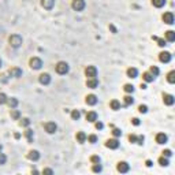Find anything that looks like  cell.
I'll return each instance as SVG.
<instances>
[{
    "instance_id": "6da1fadb",
    "label": "cell",
    "mask_w": 175,
    "mask_h": 175,
    "mask_svg": "<svg viewBox=\"0 0 175 175\" xmlns=\"http://www.w3.org/2000/svg\"><path fill=\"white\" fill-rule=\"evenodd\" d=\"M8 42H10V45L13 47V48H19V47L22 45L23 40L19 34H13V36H10V39H8Z\"/></svg>"
},
{
    "instance_id": "7a4b0ae2",
    "label": "cell",
    "mask_w": 175,
    "mask_h": 175,
    "mask_svg": "<svg viewBox=\"0 0 175 175\" xmlns=\"http://www.w3.org/2000/svg\"><path fill=\"white\" fill-rule=\"evenodd\" d=\"M68 71H70V66L66 62H59L58 65H56V73H58V74L65 75V74H67Z\"/></svg>"
},
{
    "instance_id": "3957f363",
    "label": "cell",
    "mask_w": 175,
    "mask_h": 175,
    "mask_svg": "<svg viewBox=\"0 0 175 175\" xmlns=\"http://www.w3.org/2000/svg\"><path fill=\"white\" fill-rule=\"evenodd\" d=\"M44 129H45V131L48 134H55L56 130H58V125H56L55 122H47V123L44 125Z\"/></svg>"
},
{
    "instance_id": "277c9868",
    "label": "cell",
    "mask_w": 175,
    "mask_h": 175,
    "mask_svg": "<svg viewBox=\"0 0 175 175\" xmlns=\"http://www.w3.org/2000/svg\"><path fill=\"white\" fill-rule=\"evenodd\" d=\"M71 7L75 11H82L86 7V3H85V0H73Z\"/></svg>"
},
{
    "instance_id": "5b68a950",
    "label": "cell",
    "mask_w": 175,
    "mask_h": 175,
    "mask_svg": "<svg viewBox=\"0 0 175 175\" xmlns=\"http://www.w3.org/2000/svg\"><path fill=\"white\" fill-rule=\"evenodd\" d=\"M30 67L33 68V70H40V68L42 67V60L40 58H32L29 62Z\"/></svg>"
},
{
    "instance_id": "8992f818",
    "label": "cell",
    "mask_w": 175,
    "mask_h": 175,
    "mask_svg": "<svg viewBox=\"0 0 175 175\" xmlns=\"http://www.w3.org/2000/svg\"><path fill=\"white\" fill-rule=\"evenodd\" d=\"M85 74H86L88 78H96L97 77V68L94 67V66H88L85 68Z\"/></svg>"
},
{
    "instance_id": "52a82bcc",
    "label": "cell",
    "mask_w": 175,
    "mask_h": 175,
    "mask_svg": "<svg viewBox=\"0 0 175 175\" xmlns=\"http://www.w3.org/2000/svg\"><path fill=\"white\" fill-rule=\"evenodd\" d=\"M116 170L119 172H122V174H126V172H129V170H130V165L127 164L126 162H119L118 163V167H116Z\"/></svg>"
},
{
    "instance_id": "ba28073f",
    "label": "cell",
    "mask_w": 175,
    "mask_h": 175,
    "mask_svg": "<svg viewBox=\"0 0 175 175\" xmlns=\"http://www.w3.org/2000/svg\"><path fill=\"white\" fill-rule=\"evenodd\" d=\"M159 59H160V62L162 63H168V62H171V59H172V55L170 53V52H162L159 55Z\"/></svg>"
},
{
    "instance_id": "9c48e42d",
    "label": "cell",
    "mask_w": 175,
    "mask_h": 175,
    "mask_svg": "<svg viewBox=\"0 0 175 175\" xmlns=\"http://www.w3.org/2000/svg\"><path fill=\"white\" fill-rule=\"evenodd\" d=\"M39 81L41 85H49L51 84V75L48 73H44V74H41L39 77Z\"/></svg>"
},
{
    "instance_id": "30bf717a",
    "label": "cell",
    "mask_w": 175,
    "mask_h": 175,
    "mask_svg": "<svg viewBox=\"0 0 175 175\" xmlns=\"http://www.w3.org/2000/svg\"><path fill=\"white\" fill-rule=\"evenodd\" d=\"M163 21H164V23H167V25H172V23L175 22L174 14L172 13H164V15H163Z\"/></svg>"
},
{
    "instance_id": "8fae6325",
    "label": "cell",
    "mask_w": 175,
    "mask_h": 175,
    "mask_svg": "<svg viewBox=\"0 0 175 175\" xmlns=\"http://www.w3.org/2000/svg\"><path fill=\"white\" fill-rule=\"evenodd\" d=\"M105 146L110 148V149H118V148H119V141H118L116 138L108 139L107 142H105Z\"/></svg>"
},
{
    "instance_id": "7c38bea8",
    "label": "cell",
    "mask_w": 175,
    "mask_h": 175,
    "mask_svg": "<svg viewBox=\"0 0 175 175\" xmlns=\"http://www.w3.org/2000/svg\"><path fill=\"white\" fill-rule=\"evenodd\" d=\"M41 6L45 10H52L55 6V0H41Z\"/></svg>"
},
{
    "instance_id": "4fadbf2b",
    "label": "cell",
    "mask_w": 175,
    "mask_h": 175,
    "mask_svg": "<svg viewBox=\"0 0 175 175\" xmlns=\"http://www.w3.org/2000/svg\"><path fill=\"white\" fill-rule=\"evenodd\" d=\"M168 141V137L165 136L164 133H159L157 136H156V142L160 144V145H163V144H165Z\"/></svg>"
},
{
    "instance_id": "5bb4252c",
    "label": "cell",
    "mask_w": 175,
    "mask_h": 175,
    "mask_svg": "<svg viewBox=\"0 0 175 175\" xmlns=\"http://www.w3.org/2000/svg\"><path fill=\"white\" fill-rule=\"evenodd\" d=\"M27 159L32 160V162H37V160L40 159V152L39 151H30V152L27 153Z\"/></svg>"
},
{
    "instance_id": "9a60e30c",
    "label": "cell",
    "mask_w": 175,
    "mask_h": 175,
    "mask_svg": "<svg viewBox=\"0 0 175 175\" xmlns=\"http://www.w3.org/2000/svg\"><path fill=\"white\" fill-rule=\"evenodd\" d=\"M8 74H10L11 77L19 78V77H22V70H21V68H18V67H13V68H10Z\"/></svg>"
},
{
    "instance_id": "2e32d148",
    "label": "cell",
    "mask_w": 175,
    "mask_h": 175,
    "mask_svg": "<svg viewBox=\"0 0 175 175\" xmlns=\"http://www.w3.org/2000/svg\"><path fill=\"white\" fill-rule=\"evenodd\" d=\"M85 101H86L88 105H96V104H97V97H96L94 94H88Z\"/></svg>"
},
{
    "instance_id": "e0dca14e",
    "label": "cell",
    "mask_w": 175,
    "mask_h": 175,
    "mask_svg": "<svg viewBox=\"0 0 175 175\" xmlns=\"http://www.w3.org/2000/svg\"><path fill=\"white\" fill-rule=\"evenodd\" d=\"M86 86H88V88H90V89H96V88L99 86L97 78H89V79L86 81Z\"/></svg>"
},
{
    "instance_id": "ac0fdd59",
    "label": "cell",
    "mask_w": 175,
    "mask_h": 175,
    "mask_svg": "<svg viewBox=\"0 0 175 175\" xmlns=\"http://www.w3.org/2000/svg\"><path fill=\"white\" fill-rule=\"evenodd\" d=\"M163 101H164L165 105H172V104L175 103V99L172 94H164V96H163Z\"/></svg>"
},
{
    "instance_id": "d6986e66",
    "label": "cell",
    "mask_w": 175,
    "mask_h": 175,
    "mask_svg": "<svg viewBox=\"0 0 175 175\" xmlns=\"http://www.w3.org/2000/svg\"><path fill=\"white\" fill-rule=\"evenodd\" d=\"M86 120L88 122H96V120H97V113L94 112V111L88 112L86 113Z\"/></svg>"
},
{
    "instance_id": "ffe728a7",
    "label": "cell",
    "mask_w": 175,
    "mask_h": 175,
    "mask_svg": "<svg viewBox=\"0 0 175 175\" xmlns=\"http://www.w3.org/2000/svg\"><path fill=\"white\" fill-rule=\"evenodd\" d=\"M165 39H167V41L174 42L175 41V32L174 30H168V32L165 33Z\"/></svg>"
},
{
    "instance_id": "44dd1931",
    "label": "cell",
    "mask_w": 175,
    "mask_h": 175,
    "mask_svg": "<svg viewBox=\"0 0 175 175\" xmlns=\"http://www.w3.org/2000/svg\"><path fill=\"white\" fill-rule=\"evenodd\" d=\"M86 138H88V137H86V134H85L84 133V131H78V133H77V141H78V142H85V141H86Z\"/></svg>"
},
{
    "instance_id": "7402d4cb",
    "label": "cell",
    "mask_w": 175,
    "mask_h": 175,
    "mask_svg": "<svg viewBox=\"0 0 175 175\" xmlns=\"http://www.w3.org/2000/svg\"><path fill=\"white\" fill-rule=\"evenodd\" d=\"M7 104H8L10 108H16V105H18V99H15V97L8 99V100H7Z\"/></svg>"
},
{
    "instance_id": "603a6c76",
    "label": "cell",
    "mask_w": 175,
    "mask_h": 175,
    "mask_svg": "<svg viewBox=\"0 0 175 175\" xmlns=\"http://www.w3.org/2000/svg\"><path fill=\"white\" fill-rule=\"evenodd\" d=\"M127 75H129L130 78H137V75H138V70L134 68V67L129 68V70H127Z\"/></svg>"
},
{
    "instance_id": "cb8c5ba5",
    "label": "cell",
    "mask_w": 175,
    "mask_h": 175,
    "mask_svg": "<svg viewBox=\"0 0 175 175\" xmlns=\"http://www.w3.org/2000/svg\"><path fill=\"white\" fill-rule=\"evenodd\" d=\"M142 78H144V81L145 82H153V79H155V77H153L151 73H144Z\"/></svg>"
},
{
    "instance_id": "d4e9b609",
    "label": "cell",
    "mask_w": 175,
    "mask_h": 175,
    "mask_svg": "<svg viewBox=\"0 0 175 175\" xmlns=\"http://www.w3.org/2000/svg\"><path fill=\"white\" fill-rule=\"evenodd\" d=\"M152 4L155 7H157V8H162V7H164L165 0H152Z\"/></svg>"
},
{
    "instance_id": "484cf974",
    "label": "cell",
    "mask_w": 175,
    "mask_h": 175,
    "mask_svg": "<svg viewBox=\"0 0 175 175\" xmlns=\"http://www.w3.org/2000/svg\"><path fill=\"white\" fill-rule=\"evenodd\" d=\"M110 105H111V108H112L113 111L120 110V103H119L118 100H112V101H111V104H110Z\"/></svg>"
},
{
    "instance_id": "4316f807",
    "label": "cell",
    "mask_w": 175,
    "mask_h": 175,
    "mask_svg": "<svg viewBox=\"0 0 175 175\" xmlns=\"http://www.w3.org/2000/svg\"><path fill=\"white\" fill-rule=\"evenodd\" d=\"M159 164L162 165V167H167V165L170 164L168 157H164V156H163V157H160V159H159Z\"/></svg>"
},
{
    "instance_id": "83f0119b",
    "label": "cell",
    "mask_w": 175,
    "mask_h": 175,
    "mask_svg": "<svg viewBox=\"0 0 175 175\" xmlns=\"http://www.w3.org/2000/svg\"><path fill=\"white\" fill-rule=\"evenodd\" d=\"M25 136H26V138H27V141H29V142H32V141H33V130L27 129L25 131Z\"/></svg>"
},
{
    "instance_id": "f1b7e54d",
    "label": "cell",
    "mask_w": 175,
    "mask_h": 175,
    "mask_svg": "<svg viewBox=\"0 0 175 175\" xmlns=\"http://www.w3.org/2000/svg\"><path fill=\"white\" fill-rule=\"evenodd\" d=\"M167 81L170 82V84H174L175 82V71H170L168 75H167Z\"/></svg>"
},
{
    "instance_id": "f546056e",
    "label": "cell",
    "mask_w": 175,
    "mask_h": 175,
    "mask_svg": "<svg viewBox=\"0 0 175 175\" xmlns=\"http://www.w3.org/2000/svg\"><path fill=\"white\" fill-rule=\"evenodd\" d=\"M19 125L22 127H27L30 125V119H29V118H22V119H21V122H19Z\"/></svg>"
},
{
    "instance_id": "4dcf8cb0",
    "label": "cell",
    "mask_w": 175,
    "mask_h": 175,
    "mask_svg": "<svg viewBox=\"0 0 175 175\" xmlns=\"http://www.w3.org/2000/svg\"><path fill=\"white\" fill-rule=\"evenodd\" d=\"M71 118H73V120H78L79 118H81V112H79L78 110H74L71 112Z\"/></svg>"
},
{
    "instance_id": "1f68e13d",
    "label": "cell",
    "mask_w": 175,
    "mask_h": 175,
    "mask_svg": "<svg viewBox=\"0 0 175 175\" xmlns=\"http://www.w3.org/2000/svg\"><path fill=\"white\" fill-rule=\"evenodd\" d=\"M19 116H21L19 111H16L15 108H11V118H14V119H19Z\"/></svg>"
},
{
    "instance_id": "d6a6232c",
    "label": "cell",
    "mask_w": 175,
    "mask_h": 175,
    "mask_svg": "<svg viewBox=\"0 0 175 175\" xmlns=\"http://www.w3.org/2000/svg\"><path fill=\"white\" fill-rule=\"evenodd\" d=\"M123 89H125V92H126V93H133V92H134V86H133V85H130V84L125 85Z\"/></svg>"
},
{
    "instance_id": "836d02e7",
    "label": "cell",
    "mask_w": 175,
    "mask_h": 175,
    "mask_svg": "<svg viewBox=\"0 0 175 175\" xmlns=\"http://www.w3.org/2000/svg\"><path fill=\"white\" fill-rule=\"evenodd\" d=\"M133 103H134V99L131 96H126L125 97V105H131Z\"/></svg>"
},
{
    "instance_id": "e575fe53",
    "label": "cell",
    "mask_w": 175,
    "mask_h": 175,
    "mask_svg": "<svg viewBox=\"0 0 175 175\" xmlns=\"http://www.w3.org/2000/svg\"><path fill=\"white\" fill-rule=\"evenodd\" d=\"M93 172H101L103 171V167L100 165V163H96V164H93Z\"/></svg>"
},
{
    "instance_id": "d590c367",
    "label": "cell",
    "mask_w": 175,
    "mask_h": 175,
    "mask_svg": "<svg viewBox=\"0 0 175 175\" xmlns=\"http://www.w3.org/2000/svg\"><path fill=\"white\" fill-rule=\"evenodd\" d=\"M159 73H160V70H159L157 67H156V66H152V67H151V74H152L153 77L159 75Z\"/></svg>"
},
{
    "instance_id": "8d00e7d4",
    "label": "cell",
    "mask_w": 175,
    "mask_h": 175,
    "mask_svg": "<svg viewBox=\"0 0 175 175\" xmlns=\"http://www.w3.org/2000/svg\"><path fill=\"white\" fill-rule=\"evenodd\" d=\"M6 162H7V156L4 155V153H1V152H0V165L6 164Z\"/></svg>"
},
{
    "instance_id": "74e56055",
    "label": "cell",
    "mask_w": 175,
    "mask_h": 175,
    "mask_svg": "<svg viewBox=\"0 0 175 175\" xmlns=\"http://www.w3.org/2000/svg\"><path fill=\"white\" fill-rule=\"evenodd\" d=\"M7 100H8V97H7L4 93H0V104H6Z\"/></svg>"
},
{
    "instance_id": "f35d334b",
    "label": "cell",
    "mask_w": 175,
    "mask_h": 175,
    "mask_svg": "<svg viewBox=\"0 0 175 175\" xmlns=\"http://www.w3.org/2000/svg\"><path fill=\"white\" fill-rule=\"evenodd\" d=\"M138 111H139L141 113H146V112H148V107H146V105H142V104H141V105L138 107Z\"/></svg>"
},
{
    "instance_id": "ab89813d",
    "label": "cell",
    "mask_w": 175,
    "mask_h": 175,
    "mask_svg": "<svg viewBox=\"0 0 175 175\" xmlns=\"http://www.w3.org/2000/svg\"><path fill=\"white\" fill-rule=\"evenodd\" d=\"M112 134L115 137H120V136H122V130H120V129H113L112 130Z\"/></svg>"
},
{
    "instance_id": "60d3db41",
    "label": "cell",
    "mask_w": 175,
    "mask_h": 175,
    "mask_svg": "<svg viewBox=\"0 0 175 175\" xmlns=\"http://www.w3.org/2000/svg\"><path fill=\"white\" fill-rule=\"evenodd\" d=\"M88 139H89V142H92V144L97 142V137L94 136V134H92V136H89V137H88Z\"/></svg>"
},
{
    "instance_id": "b9f144b4",
    "label": "cell",
    "mask_w": 175,
    "mask_h": 175,
    "mask_svg": "<svg viewBox=\"0 0 175 175\" xmlns=\"http://www.w3.org/2000/svg\"><path fill=\"white\" fill-rule=\"evenodd\" d=\"M137 139H138V137L134 136V134H130V136H129V141H130V142H136L137 144Z\"/></svg>"
},
{
    "instance_id": "7bdbcfd3",
    "label": "cell",
    "mask_w": 175,
    "mask_h": 175,
    "mask_svg": "<svg viewBox=\"0 0 175 175\" xmlns=\"http://www.w3.org/2000/svg\"><path fill=\"white\" fill-rule=\"evenodd\" d=\"M163 156H164V157H171L172 152L170 149H165V151H163Z\"/></svg>"
},
{
    "instance_id": "ee69618b",
    "label": "cell",
    "mask_w": 175,
    "mask_h": 175,
    "mask_svg": "<svg viewBox=\"0 0 175 175\" xmlns=\"http://www.w3.org/2000/svg\"><path fill=\"white\" fill-rule=\"evenodd\" d=\"M153 40H156V41L159 42V45H160V47H164V45H165V41H164L163 39H157V37H153Z\"/></svg>"
},
{
    "instance_id": "f6af8a7d",
    "label": "cell",
    "mask_w": 175,
    "mask_h": 175,
    "mask_svg": "<svg viewBox=\"0 0 175 175\" xmlns=\"http://www.w3.org/2000/svg\"><path fill=\"white\" fill-rule=\"evenodd\" d=\"M92 163H93V164H96V163H100V157H99V156H92Z\"/></svg>"
},
{
    "instance_id": "bcb514c9",
    "label": "cell",
    "mask_w": 175,
    "mask_h": 175,
    "mask_svg": "<svg viewBox=\"0 0 175 175\" xmlns=\"http://www.w3.org/2000/svg\"><path fill=\"white\" fill-rule=\"evenodd\" d=\"M131 123H133L134 126H139V123H141V122H139L138 118H133V119H131Z\"/></svg>"
},
{
    "instance_id": "7dc6e473",
    "label": "cell",
    "mask_w": 175,
    "mask_h": 175,
    "mask_svg": "<svg viewBox=\"0 0 175 175\" xmlns=\"http://www.w3.org/2000/svg\"><path fill=\"white\" fill-rule=\"evenodd\" d=\"M144 141H145L144 136H139V137H138V139H137V144H138V145H142V144H144Z\"/></svg>"
},
{
    "instance_id": "c3c4849f",
    "label": "cell",
    "mask_w": 175,
    "mask_h": 175,
    "mask_svg": "<svg viewBox=\"0 0 175 175\" xmlns=\"http://www.w3.org/2000/svg\"><path fill=\"white\" fill-rule=\"evenodd\" d=\"M44 174H48V175H52L53 174V170H51V168H44Z\"/></svg>"
},
{
    "instance_id": "681fc988",
    "label": "cell",
    "mask_w": 175,
    "mask_h": 175,
    "mask_svg": "<svg viewBox=\"0 0 175 175\" xmlns=\"http://www.w3.org/2000/svg\"><path fill=\"white\" fill-rule=\"evenodd\" d=\"M103 127H104V125L101 123V122H96V129H97V130H101Z\"/></svg>"
},
{
    "instance_id": "f907efd6",
    "label": "cell",
    "mask_w": 175,
    "mask_h": 175,
    "mask_svg": "<svg viewBox=\"0 0 175 175\" xmlns=\"http://www.w3.org/2000/svg\"><path fill=\"white\" fill-rule=\"evenodd\" d=\"M0 81H1V82H7L6 75H0Z\"/></svg>"
},
{
    "instance_id": "816d5d0a",
    "label": "cell",
    "mask_w": 175,
    "mask_h": 175,
    "mask_svg": "<svg viewBox=\"0 0 175 175\" xmlns=\"http://www.w3.org/2000/svg\"><path fill=\"white\" fill-rule=\"evenodd\" d=\"M146 167H152V162L151 160H146Z\"/></svg>"
},
{
    "instance_id": "f5cc1de1",
    "label": "cell",
    "mask_w": 175,
    "mask_h": 175,
    "mask_svg": "<svg viewBox=\"0 0 175 175\" xmlns=\"http://www.w3.org/2000/svg\"><path fill=\"white\" fill-rule=\"evenodd\" d=\"M3 67V62H1V59H0V68Z\"/></svg>"
},
{
    "instance_id": "db71d44e",
    "label": "cell",
    "mask_w": 175,
    "mask_h": 175,
    "mask_svg": "<svg viewBox=\"0 0 175 175\" xmlns=\"http://www.w3.org/2000/svg\"><path fill=\"white\" fill-rule=\"evenodd\" d=\"M0 152H1V145H0Z\"/></svg>"
}]
</instances>
